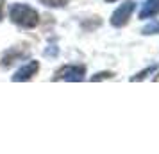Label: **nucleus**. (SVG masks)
<instances>
[{
	"mask_svg": "<svg viewBox=\"0 0 159 154\" xmlns=\"http://www.w3.org/2000/svg\"><path fill=\"white\" fill-rule=\"evenodd\" d=\"M9 18H11L13 23L20 25L23 29H32V27H36L38 23H39V15L32 7L25 6V4H15V6H11Z\"/></svg>",
	"mask_w": 159,
	"mask_h": 154,
	"instance_id": "1",
	"label": "nucleus"
},
{
	"mask_svg": "<svg viewBox=\"0 0 159 154\" xmlns=\"http://www.w3.org/2000/svg\"><path fill=\"white\" fill-rule=\"evenodd\" d=\"M84 75H86V68L82 65H66L56 72V75L52 77V81L79 82V81H84Z\"/></svg>",
	"mask_w": 159,
	"mask_h": 154,
	"instance_id": "2",
	"label": "nucleus"
},
{
	"mask_svg": "<svg viewBox=\"0 0 159 154\" xmlns=\"http://www.w3.org/2000/svg\"><path fill=\"white\" fill-rule=\"evenodd\" d=\"M136 9V2L134 0H125L123 4H120L118 7H116V11L111 15V25L113 27H123V25H127V22H129L130 15H132V11Z\"/></svg>",
	"mask_w": 159,
	"mask_h": 154,
	"instance_id": "3",
	"label": "nucleus"
},
{
	"mask_svg": "<svg viewBox=\"0 0 159 154\" xmlns=\"http://www.w3.org/2000/svg\"><path fill=\"white\" fill-rule=\"evenodd\" d=\"M38 70H39V63H38V61H30V63H27V65H23L22 68H18L16 73L11 77V79H13L15 82L30 81V79L38 73Z\"/></svg>",
	"mask_w": 159,
	"mask_h": 154,
	"instance_id": "4",
	"label": "nucleus"
},
{
	"mask_svg": "<svg viewBox=\"0 0 159 154\" xmlns=\"http://www.w3.org/2000/svg\"><path fill=\"white\" fill-rule=\"evenodd\" d=\"M156 15H159V0H147L139 11V18L145 20V18H152Z\"/></svg>",
	"mask_w": 159,
	"mask_h": 154,
	"instance_id": "5",
	"label": "nucleus"
},
{
	"mask_svg": "<svg viewBox=\"0 0 159 154\" xmlns=\"http://www.w3.org/2000/svg\"><path fill=\"white\" fill-rule=\"evenodd\" d=\"M157 70V65H152V66H148V68H145V70H141L139 73H136V75H132L130 77V82H138V81H143L147 75H150L152 72H156Z\"/></svg>",
	"mask_w": 159,
	"mask_h": 154,
	"instance_id": "6",
	"label": "nucleus"
},
{
	"mask_svg": "<svg viewBox=\"0 0 159 154\" xmlns=\"http://www.w3.org/2000/svg\"><path fill=\"white\" fill-rule=\"evenodd\" d=\"M141 34H147V36H152V34H159V22H152L148 25H145Z\"/></svg>",
	"mask_w": 159,
	"mask_h": 154,
	"instance_id": "7",
	"label": "nucleus"
},
{
	"mask_svg": "<svg viewBox=\"0 0 159 154\" xmlns=\"http://www.w3.org/2000/svg\"><path fill=\"white\" fill-rule=\"evenodd\" d=\"M20 56H22V54H20V52H16L15 49H13V50H9L7 54H6V58H4V63H2V65H4L6 68H7V66L11 65V63H13L15 59H18V58H20Z\"/></svg>",
	"mask_w": 159,
	"mask_h": 154,
	"instance_id": "8",
	"label": "nucleus"
},
{
	"mask_svg": "<svg viewBox=\"0 0 159 154\" xmlns=\"http://www.w3.org/2000/svg\"><path fill=\"white\" fill-rule=\"evenodd\" d=\"M41 4H45L47 7H63L68 4V0H39Z\"/></svg>",
	"mask_w": 159,
	"mask_h": 154,
	"instance_id": "9",
	"label": "nucleus"
},
{
	"mask_svg": "<svg viewBox=\"0 0 159 154\" xmlns=\"http://www.w3.org/2000/svg\"><path fill=\"white\" fill-rule=\"evenodd\" d=\"M115 73L113 72H98V73H95L93 77H91V82H97V81H102V79H111Z\"/></svg>",
	"mask_w": 159,
	"mask_h": 154,
	"instance_id": "10",
	"label": "nucleus"
},
{
	"mask_svg": "<svg viewBox=\"0 0 159 154\" xmlns=\"http://www.w3.org/2000/svg\"><path fill=\"white\" fill-rule=\"evenodd\" d=\"M4 6H6V0H0V22L4 18Z\"/></svg>",
	"mask_w": 159,
	"mask_h": 154,
	"instance_id": "11",
	"label": "nucleus"
},
{
	"mask_svg": "<svg viewBox=\"0 0 159 154\" xmlns=\"http://www.w3.org/2000/svg\"><path fill=\"white\" fill-rule=\"evenodd\" d=\"M56 50H57V49H50V50H47L45 54H47V56H54V54H56Z\"/></svg>",
	"mask_w": 159,
	"mask_h": 154,
	"instance_id": "12",
	"label": "nucleus"
},
{
	"mask_svg": "<svg viewBox=\"0 0 159 154\" xmlns=\"http://www.w3.org/2000/svg\"><path fill=\"white\" fill-rule=\"evenodd\" d=\"M154 81H156V82H159V73L156 75V77H154Z\"/></svg>",
	"mask_w": 159,
	"mask_h": 154,
	"instance_id": "13",
	"label": "nucleus"
},
{
	"mask_svg": "<svg viewBox=\"0 0 159 154\" xmlns=\"http://www.w3.org/2000/svg\"><path fill=\"white\" fill-rule=\"evenodd\" d=\"M106 2H115V0H106Z\"/></svg>",
	"mask_w": 159,
	"mask_h": 154,
	"instance_id": "14",
	"label": "nucleus"
}]
</instances>
